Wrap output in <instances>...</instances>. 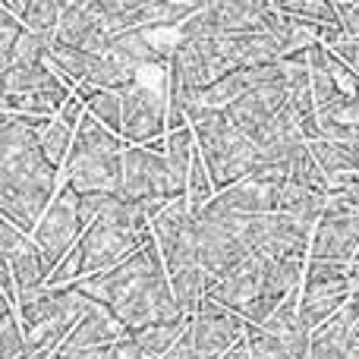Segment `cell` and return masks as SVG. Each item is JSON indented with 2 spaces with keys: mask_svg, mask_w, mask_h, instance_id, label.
I'll return each mask as SVG.
<instances>
[{
  "mask_svg": "<svg viewBox=\"0 0 359 359\" xmlns=\"http://www.w3.org/2000/svg\"><path fill=\"white\" fill-rule=\"evenodd\" d=\"M79 287L98 306L111 309L130 334L151 322L189 318L170 287V274L155 236L142 243L136 252H130L123 262H117L111 271L79 280Z\"/></svg>",
  "mask_w": 359,
  "mask_h": 359,
  "instance_id": "6da1fadb",
  "label": "cell"
},
{
  "mask_svg": "<svg viewBox=\"0 0 359 359\" xmlns=\"http://www.w3.org/2000/svg\"><path fill=\"white\" fill-rule=\"evenodd\" d=\"M57 196V164L41 145L0 151V215L25 233H35L38 221Z\"/></svg>",
  "mask_w": 359,
  "mask_h": 359,
  "instance_id": "7a4b0ae2",
  "label": "cell"
},
{
  "mask_svg": "<svg viewBox=\"0 0 359 359\" xmlns=\"http://www.w3.org/2000/svg\"><path fill=\"white\" fill-rule=\"evenodd\" d=\"M155 243L164 255V265L170 274L180 306L186 316H196L198 303L205 299V268L198 262V236H196V215H192L189 196H177L161 215L151 221Z\"/></svg>",
  "mask_w": 359,
  "mask_h": 359,
  "instance_id": "3957f363",
  "label": "cell"
},
{
  "mask_svg": "<svg viewBox=\"0 0 359 359\" xmlns=\"http://www.w3.org/2000/svg\"><path fill=\"white\" fill-rule=\"evenodd\" d=\"M186 117H189V126L196 130L198 151L208 164L217 192L252 177L259 170V164L265 161L262 149L243 130H236L224 107H205L198 101H192L186 107Z\"/></svg>",
  "mask_w": 359,
  "mask_h": 359,
  "instance_id": "277c9868",
  "label": "cell"
},
{
  "mask_svg": "<svg viewBox=\"0 0 359 359\" xmlns=\"http://www.w3.org/2000/svg\"><path fill=\"white\" fill-rule=\"evenodd\" d=\"M123 139L120 133L107 130L98 117H92L86 107L79 126H76L73 149L67 158V177L76 192L111 189L120 192L123 183Z\"/></svg>",
  "mask_w": 359,
  "mask_h": 359,
  "instance_id": "5b68a950",
  "label": "cell"
},
{
  "mask_svg": "<svg viewBox=\"0 0 359 359\" xmlns=\"http://www.w3.org/2000/svg\"><path fill=\"white\" fill-rule=\"evenodd\" d=\"M246 221L249 215L221 208V205L208 202L196 215V236H198V262L205 268V287H215L221 278H227L240 262H246ZM205 290V293H208Z\"/></svg>",
  "mask_w": 359,
  "mask_h": 359,
  "instance_id": "8992f818",
  "label": "cell"
},
{
  "mask_svg": "<svg viewBox=\"0 0 359 359\" xmlns=\"http://www.w3.org/2000/svg\"><path fill=\"white\" fill-rule=\"evenodd\" d=\"M120 196L126 202L142 205V211L155 221L180 192L170 174L168 155L158 149H145V145H133L123 151V183H120Z\"/></svg>",
  "mask_w": 359,
  "mask_h": 359,
  "instance_id": "52a82bcc",
  "label": "cell"
},
{
  "mask_svg": "<svg viewBox=\"0 0 359 359\" xmlns=\"http://www.w3.org/2000/svg\"><path fill=\"white\" fill-rule=\"evenodd\" d=\"M205 297H215L217 303L230 306L249 325H265L271 312L280 306V299L268 287V259H262V255H249L246 262H240Z\"/></svg>",
  "mask_w": 359,
  "mask_h": 359,
  "instance_id": "ba28073f",
  "label": "cell"
},
{
  "mask_svg": "<svg viewBox=\"0 0 359 359\" xmlns=\"http://www.w3.org/2000/svg\"><path fill=\"white\" fill-rule=\"evenodd\" d=\"M316 224L303 221L287 211H268V215H249L246 221V246L262 259H299L306 262L312 249Z\"/></svg>",
  "mask_w": 359,
  "mask_h": 359,
  "instance_id": "9c48e42d",
  "label": "cell"
},
{
  "mask_svg": "<svg viewBox=\"0 0 359 359\" xmlns=\"http://www.w3.org/2000/svg\"><path fill=\"white\" fill-rule=\"evenodd\" d=\"M82 233H86V224H82V215H79V192L67 183L63 189H57L50 208L44 211V217L38 221L35 233H32L38 249H41L44 259H48L50 271H54L63 262V255L79 243Z\"/></svg>",
  "mask_w": 359,
  "mask_h": 359,
  "instance_id": "30bf717a",
  "label": "cell"
},
{
  "mask_svg": "<svg viewBox=\"0 0 359 359\" xmlns=\"http://www.w3.org/2000/svg\"><path fill=\"white\" fill-rule=\"evenodd\" d=\"M262 10H268V0H208L180 25V38H208L262 29Z\"/></svg>",
  "mask_w": 359,
  "mask_h": 359,
  "instance_id": "8fae6325",
  "label": "cell"
},
{
  "mask_svg": "<svg viewBox=\"0 0 359 359\" xmlns=\"http://www.w3.org/2000/svg\"><path fill=\"white\" fill-rule=\"evenodd\" d=\"M189 331L205 359H221L233 344L246 337V318L230 306L217 303L215 297H205L198 303L196 316L189 318Z\"/></svg>",
  "mask_w": 359,
  "mask_h": 359,
  "instance_id": "7c38bea8",
  "label": "cell"
},
{
  "mask_svg": "<svg viewBox=\"0 0 359 359\" xmlns=\"http://www.w3.org/2000/svg\"><path fill=\"white\" fill-rule=\"evenodd\" d=\"M123 98V139L126 142L145 145L168 130V101L158 88H149L142 82H130L120 88Z\"/></svg>",
  "mask_w": 359,
  "mask_h": 359,
  "instance_id": "4fadbf2b",
  "label": "cell"
},
{
  "mask_svg": "<svg viewBox=\"0 0 359 359\" xmlns=\"http://www.w3.org/2000/svg\"><path fill=\"white\" fill-rule=\"evenodd\" d=\"M356 252H359V211L334 205L328 198V208H325L322 221L316 224V233H312L309 259H334L353 265Z\"/></svg>",
  "mask_w": 359,
  "mask_h": 359,
  "instance_id": "5bb4252c",
  "label": "cell"
},
{
  "mask_svg": "<svg viewBox=\"0 0 359 359\" xmlns=\"http://www.w3.org/2000/svg\"><path fill=\"white\" fill-rule=\"evenodd\" d=\"M0 252H4V262L10 265L19 290L48 284L50 265L44 259V252L38 249L35 236H29L22 227H16L10 217H0Z\"/></svg>",
  "mask_w": 359,
  "mask_h": 359,
  "instance_id": "9a60e30c",
  "label": "cell"
},
{
  "mask_svg": "<svg viewBox=\"0 0 359 359\" xmlns=\"http://www.w3.org/2000/svg\"><path fill=\"white\" fill-rule=\"evenodd\" d=\"M130 331L123 328V325L117 322V316H114L111 309H104V306H95L92 312H88L86 318H82L79 325H76L73 331L67 334V341L57 347L54 356H69V353H82V350H95V347H107V344L120 341V337H126Z\"/></svg>",
  "mask_w": 359,
  "mask_h": 359,
  "instance_id": "2e32d148",
  "label": "cell"
},
{
  "mask_svg": "<svg viewBox=\"0 0 359 359\" xmlns=\"http://www.w3.org/2000/svg\"><path fill=\"white\" fill-rule=\"evenodd\" d=\"M350 278L337 280H306L303 293H299V312H303L306 325L312 331L322 328L328 318H334L344 306L350 303Z\"/></svg>",
  "mask_w": 359,
  "mask_h": 359,
  "instance_id": "e0dca14e",
  "label": "cell"
},
{
  "mask_svg": "<svg viewBox=\"0 0 359 359\" xmlns=\"http://www.w3.org/2000/svg\"><path fill=\"white\" fill-rule=\"evenodd\" d=\"M280 189H284V183H265V180L246 177L221 189L211 202L221 208L240 211V215H268V211H280Z\"/></svg>",
  "mask_w": 359,
  "mask_h": 359,
  "instance_id": "ac0fdd59",
  "label": "cell"
},
{
  "mask_svg": "<svg viewBox=\"0 0 359 359\" xmlns=\"http://www.w3.org/2000/svg\"><path fill=\"white\" fill-rule=\"evenodd\" d=\"M54 38L73 44V48L92 50V54H111V44H114V35L104 29V22L98 19V13H92L88 6L63 13L60 29H57Z\"/></svg>",
  "mask_w": 359,
  "mask_h": 359,
  "instance_id": "d6986e66",
  "label": "cell"
},
{
  "mask_svg": "<svg viewBox=\"0 0 359 359\" xmlns=\"http://www.w3.org/2000/svg\"><path fill=\"white\" fill-rule=\"evenodd\" d=\"M318 126L325 139L359 142V95H337L325 107H318Z\"/></svg>",
  "mask_w": 359,
  "mask_h": 359,
  "instance_id": "ffe728a7",
  "label": "cell"
},
{
  "mask_svg": "<svg viewBox=\"0 0 359 359\" xmlns=\"http://www.w3.org/2000/svg\"><path fill=\"white\" fill-rule=\"evenodd\" d=\"M73 98L69 95V82H54L48 88H38V92H25V95H4V111L10 114H44V117H54L57 111H63V104Z\"/></svg>",
  "mask_w": 359,
  "mask_h": 359,
  "instance_id": "44dd1931",
  "label": "cell"
},
{
  "mask_svg": "<svg viewBox=\"0 0 359 359\" xmlns=\"http://www.w3.org/2000/svg\"><path fill=\"white\" fill-rule=\"evenodd\" d=\"M76 95L86 101L92 117H98L107 130L123 136V98H120V88H98V86H88V82H79Z\"/></svg>",
  "mask_w": 359,
  "mask_h": 359,
  "instance_id": "7402d4cb",
  "label": "cell"
},
{
  "mask_svg": "<svg viewBox=\"0 0 359 359\" xmlns=\"http://www.w3.org/2000/svg\"><path fill=\"white\" fill-rule=\"evenodd\" d=\"M328 196L331 192H318L312 186H303L297 180H287L284 189H280V211L287 215H297L309 224H318L328 208Z\"/></svg>",
  "mask_w": 359,
  "mask_h": 359,
  "instance_id": "603a6c76",
  "label": "cell"
},
{
  "mask_svg": "<svg viewBox=\"0 0 359 359\" xmlns=\"http://www.w3.org/2000/svg\"><path fill=\"white\" fill-rule=\"evenodd\" d=\"M196 151H198V142L192 126H180V130L168 133V139H164V155H168L170 174H174V183L180 186V192H186V186H189V170H192V161H196Z\"/></svg>",
  "mask_w": 359,
  "mask_h": 359,
  "instance_id": "cb8c5ba5",
  "label": "cell"
},
{
  "mask_svg": "<svg viewBox=\"0 0 359 359\" xmlns=\"http://www.w3.org/2000/svg\"><path fill=\"white\" fill-rule=\"evenodd\" d=\"M316 161L325 168V174H356L359 170V142H344V139H312L309 142Z\"/></svg>",
  "mask_w": 359,
  "mask_h": 359,
  "instance_id": "d4e9b609",
  "label": "cell"
},
{
  "mask_svg": "<svg viewBox=\"0 0 359 359\" xmlns=\"http://www.w3.org/2000/svg\"><path fill=\"white\" fill-rule=\"evenodd\" d=\"M60 82V73L44 63H22V67H6L4 69V82H0V95H25V92H38Z\"/></svg>",
  "mask_w": 359,
  "mask_h": 359,
  "instance_id": "484cf974",
  "label": "cell"
},
{
  "mask_svg": "<svg viewBox=\"0 0 359 359\" xmlns=\"http://www.w3.org/2000/svg\"><path fill=\"white\" fill-rule=\"evenodd\" d=\"M111 54L120 57L123 63L130 67H145V63H164V54L151 44V38L145 35V29H126V32H117L114 35V44H111Z\"/></svg>",
  "mask_w": 359,
  "mask_h": 359,
  "instance_id": "4316f807",
  "label": "cell"
},
{
  "mask_svg": "<svg viewBox=\"0 0 359 359\" xmlns=\"http://www.w3.org/2000/svg\"><path fill=\"white\" fill-rule=\"evenodd\" d=\"M189 318H177V322H151V325H145V328L133 331V337H136V344L142 347L145 356L158 359V356L168 353V350L174 347L180 337L186 334V328H189Z\"/></svg>",
  "mask_w": 359,
  "mask_h": 359,
  "instance_id": "83f0119b",
  "label": "cell"
},
{
  "mask_svg": "<svg viewBox=\"0 0 359 359\" xmlns=\"http://www.w3.org/2000/svg\"><path fill=\"white\" fill-rule=\"evenodd\" d=\"M280 13L303 19L306 25H334L341 22V6L334 0H274Z\"/></svg>",
  "mask_w": 359,
  "mask_h": 359,
  "instance_id": "f1b7e54d",
  "label": "cell"
},
{
  "mask_svg": "<svg viewBox=\"0 0 359 359\" xmlns=\"http://www.w3.org/2000/svg\"><path fill=\"white\" fill-rule=\"evenodd\" d=\"M186 196H189V205H192V215L205 208L211 198L217 196V186L211 180V170L205 164L202 151H196V161H192V170H189V186H186Z\"/></svg>",
  "mask_w": 359,
  "mask_h": 359,
  "instance_id": "f546056e",
  "label": "cell"
},
{
  "mask_svg": "<svg viewBox=\"0 0 359 359\" xmlns=\"http://www.w3.org/2000/svg\"><path fill=\"white\" fill-rule=\"evenodd\" d=\"M25 328H22V318H19L16 306L6 303L4 318H0V359H19L25 350Z\"/></svg>",
  "mask_w": 359,
  "mask_h": 359,
  "instance_id": "4dcf8cb0",
  "label": "cell"
},
{
  "mask_svg": "<svg viewBox=\"0 0 359 359\" xmlns=\"http://www.w3.org/2000/svg\"><path fill=\"white\" fill-rule=\"evenodd\" d=\"M246 344H249V356L252 359H297L284 347V341H280L278 334L265 331L262 325L246 322Z\"/></svg>",
  "mask_w": 359,
  "mask_h": 359,
  "instance_id": "1f68e13d",
  "label": "cell"
},
{
  "mask_svg": "<svg viewBox=\"0 0 359 359\" xmlns=\"http://www.w3.org/2000/svg\"><path fill=\"white\" fill-rule=\"evenodd\" d=\"M73 139H76L73 126H69L67 120L57 117V120H50V126L41 133V149H44V155H48L50 161L60 168V164H67V158H69Z\"/></svg>",
  "mask_w": 359,
  "mask_h": 359,
  "instance_id": "d6a6232c",
  "label": "cell"
},
{
  "mask_svg": "<svg viewBox=\"0 0 359 359\" xmlns=\"http://www.w3.org/2000/svg\"><path fill=\"white\" fill-rule=\"evenodd\" d=\"M54 35H41V32H32L29 25H25V32L19 35L16 48H13V57L6 67H22V63H44L48 60V41ZM4 67V69H6Z\"/></svg>",
  "mask_w": 359,
  "mask_h": 359,
  "instance_id": "836d02e7",
  "label": "cell"
},
{
  "mask_svg": "<svg viewBox=\"0 0 359 359\" xmlns=\"http://www.w3.org/2000/svg\"><path fill=\"white\" fill-rule=\"evenodd\" d=\"M54 359H149L142 353V347L136 344V337L126 334L120 341L107 344V347H95V350H82V353H69V356H54Z\"/></svg>",
  "mask_w": 359,
  "mask_h": 359,
  "instance_id": "e575fe53",
  "label": "cell"
},
{
  "mask_svg": "<svg viewBox=\"0 0 359 359\" xmlns=\"http://www.w3.org/2000/svg\"><path fill=\"white\" fill-rule=\"evenodd\" d=\"M25 32V22L10 10H0V67H6L13 57V48H16L19 35Z\"/></svg>",
  "mask_w": 359,
  "mask_h": 359,
  "instance_id": "d590c367",
  "label": "cell"
},
{
  "mask_svg": "<svg viewBox=\"0 0 359 359\" xmlns=\"http://www.w3.org/2000/svg\"><path fill=\"white\" fill-rule=\"evenodd\" d=\"M341 25L347 41H359V4H344L341 6Z\"/></svg>",
  "mask_w": 359,
  "mask_h": 359,
  "instance_id": "8d00e7d4",
  "label": "cell"
},
{
  "mask_svg": "<svg viewBox=\"0 0 359 359\" xmlns=\"http://www.w3.org/2000/svg\"><path fill=\"white\" fill-rule=\"evenodd\" d=\"M328 198H331L334 205H344V208L359 211V183H356V186H347V189H334Z\"/></svg>",
  "mask_w": 359,
  "mask_h": 359,
  "instance_id": "74e56055",
  "label": "cell"
},
{
  "mask_svg": "<svg viewBox=\"0 0 359 359\" xmlns=\"http://www.w3.org/2000/svg\"><path fill=\"white\" fill-rule=\"evenodd\" d=\"M334 50H337V54H341L344 60H347L350 67H353L356 73H359V41H337V44H334Z\"/></svg>",
  "mask_w": 359,
  "mask_h": 359,
  "instance_id": "f35d334b",
  "label": "cell"
},
{
  "mask_svg": "<svg viewBox=\"0 0 359 359\" xmlns=\"http://www.w3.org/2000/svg\"><path fill=\"white\" fill-rule=\"evenodd\" d=\"M221 359H252V356H249V344H246V337H243L240 344H233V347H230Z\"/></svg>",
  "mask_w": 359,
  "mask_h": 359,
  "instance_id": "ab89813d",
  "label": "cell"
},
{
  "mask_svg": "<svg viewBox=\"0 0 359 359\" xmlns=\"http://www.w3.org/2000/svg\"><path fill=\"white\" fill-rule=\"evenodd\" d=\"M4 4V10H10V13H16L19 19L25 16V6H29V0H0Z\"/></svg>",
  "mask_w": 359,
  "mask_h": 359,
  "instance_id": "60d3db41",
  "label": "cell"
},
{
  "mask_svg": "<svg viewBox=\"0 0 359 359\" xmlns=\"http://www.w3.org/2000/svg\"><path fill=\"white\" fill-rule=\"evenodd\" d=\"M54 6H60L63 13H69V10H79V6H88L92 0H50Z\"/></svg>",
  "mask_w": 359,
  "mask_h": 359,
  "instance_id": "b9f144b4",
  "label": "cell"
},
{
  "mask_svg": "<svg viewBox=\"0 0 359 359\" xmlns=\"http://www.w3.org/2000/svg\"><path fill=\"white\" fill-rule=\"evenodd\" d=\"M19 359H54L50 353H44V350H35V347H29V344H25V350H22V356Z\"/></svg>",
  "mask_w": 359,
  "mask_h": 359,
  "instance_id": "7bdbcfd3",
  "label": "cell"
},
{
  "mask_svg": "<svg viewBox=\"0 0 359 359\" xmlns=\"http://www.w3.org/2000/svg\"><path fill=\"white\" fill-rule=\"evenodd\" d=\"M180 4H196V6H202V4H208V0H180Z\"/></svg>",
  "mask_w": 359,
  "mask_h": 359,
  "instance_id": "ee69618b",
  "label": "cell"
},
{
  "mask_svg": "<svg viewBox=\"0 0 359 359\" xmlns=\"http://www.w3.org/2000/svg\"><path fill=\"white\" fill-rule=\"evenodd\" d=\"M353 268H359V252H356V259H353Z\"/></svg>",
  "mask_w": 359,
  "mask_h": 359,
  "instance_id": "f6af8a7d",
  "label": "cell"
}]
</instances>
